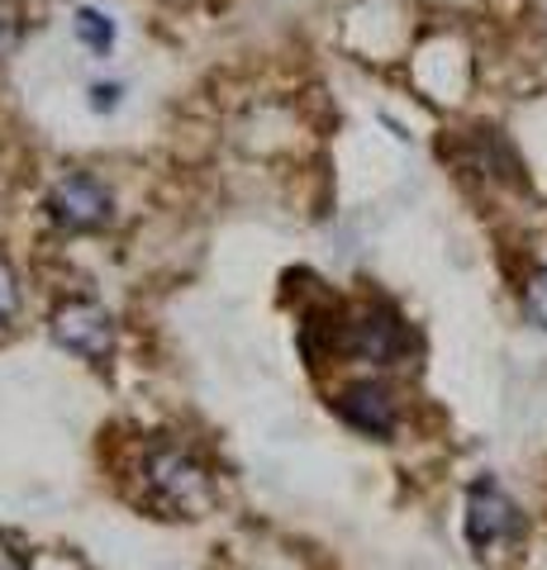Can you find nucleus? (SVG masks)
I'll list each match as a JSON object with an SVG mask.
<instances>
[{
    "instance_id": "nucleus-1",
    "label": "nucleus",
    "mask_w": 547,
    "mask_h": 570,
    "mask_svg": "<svg viewBox=\"0 0 547 570\" xmlns=\"http://www.w3.org/2000/svg\"><path fill=\"white\" fill-rule=\"evenodd\" d=\"M144 494L153 509L172 513V519H201L215 499V485H209V471L196 461V452L176 448V442H153L144 456Z\"/></svg>"
},
{
    "instance_id": "nucleus-2",
    "label": "nucleus",
    "mask_w": 547,
    "mask_h": 570,
    "mask_svg": "<svg viewBox=\"0 0 547 570\" xmlns=\"http://www.w3.org/2000/svg\"><path fill=\"white\" fill-rule=\"evenodd\" d=\"M414 352V333L404 328V318L372 299L362 309H343L339 324V356H352V362H372V366H395Z\"/></svg>"
},
{
    "instance_id": "nucleus-3",
    "label": "nucleus",
    "mask_w": 547,
    "mask_h": 570,
    "mask_svg": "<svg viewBox=\"0 0 547 570\" xmlns=\"http://www.w3.org/2000/svg\"><path fill=\"white\" fill-rule=\"evenodd\" d=\"M462 528H467L471 551H481V557H486V551H500V547L524 538V513H519L515 499L496 485V480L481 475V480H471V490H467V519H462Z\"/></svg>"
},
{
    "instance_id": "nucleus-4",
    "label": "nucleus",
    "mask_w": 547,
    "mask_h": 570,
    "mask_svg": "<svg viewBox=\"0 0 547 570\" xmlns=\"http://www.w3.org/2000/svg\"><path fill=\"white\" fill-rule=\"evenodd\" d=\"M48 219L67 228V234H96L115 219V195L105 181H96L91 171H72L62 176L48 195Z\"/></svg>"
},
{
    "instance_id": "nucleus-5",
    "label": "nucleus",
    "mask_w": 547,
    "mask_h": 570,
    "mask_svg": "<svg viewBox=\"0 0 547 570\" xmlns=\"http://www.w3.org/2000/svg\"><path fill=\"white\" fill-rule=\"evenodd\" d=\"M52 337H58V347H67L91 366H105L115 356V318L105 314L96 299H67V305H58V314H52Z\"/></svg>"
},
{
    "instance_id": "nucleus-6",
    "label": "nucleus",
    "mask_w": 547,
    "mask_h": 570,
    "mask_svg": "<svg viewBox=\"0 0 547 570\" xmlns=\"http://www.w3.org/2000/svg\"><path fill=\"white\" fill-rule=\"evenodd\" d=\"M333 414H339L352 433H362V438H391L395 423H400L395 395L381 381H352V385H343L339 395H333Z\"/></svg>"
},
{
    "instance_id": "nucleus-7",
    "label": "nucleus",
    "mask_w": 547,
    "mask_h": 570,
    "mask_svg": "<svg viewBox=\"0 0 547 570\" xmlns=\"http://www.w3.org/2000/svg\"><path fill=\"white\" fill-rule=\"evenodd\" d=\"M72 29H77V39L96 52V58H105V52L115 48V20H110L105 10L81 6V10H77V20H72Z\"/></svg>"
},
{
    "instance_id": "nucleus-8",
    "label": "nucleus",
    "mask_w": 547,
    "mask_h": 570,
    "mask_svg": "<svg viewBox=\"0 0 547 570\" xmlns=\"http://www.w3.org/2000/svg\"><path fill=\"white\" fill-rule=\"evenodd\" d=\"M524 314L534 318L538 328H547V266H538L534 276L524 285Z\"/></svg>"
},
{
    "instance_id": "nucleus-9",
    "label": "nucleus",
    "mask_w": 547,
    "mask_h": 570,
    "mask_svg": "<svg viewBox=\"0 0 547 570\" xmlns=\"http://www.w3.org/2000/svg\"><path fill=\"white\" fill-rule=\"evenodd\" d=\"M25 39V10L14 0H0V52H10Z\"/></svg>"
},
{
    "instance_id": "nucleus-10",
    "label": "nucleus",
    "mask_w": 547,
    "mask_h": 570,
    "mask_svg": "<svg viewBox=\"0 0 547 570\" xmlns=\"http://www.w3.org/2000/svg\"><path fill=\"white\" fill-rule=\"evenodd\" d=\"M14 314H20V281H14V272L0 262V328H6Z\"/></svg>"
},
{
    "instance_id": "nucleus-11",
    "label": "nucleus",
    "mask_w": 547,
    "mask_h": 570,
    "mask_svg": "<svg viewBox=\"0 0 547 570\" xmlns=\"http://www.w3.org/2000/svg\"><path fill=\"white\" fill-rule=\"evenodd\" d=\"M0 570H29L25 557H20V547L6 542V538H0Z\"/></svg>"
},
{
    "instance_id": "nucleus-12",
    "label": "nucleus",
    "mask_w": 547,
    "mask_h": 570,
    "mask_svg": "<svg viewBox=\"0 0 547 570\" xmlns=\"http://www.w3.org/2000/svg\"><path fill=\"white\" fill-rule=\"evenodd\" d=\"M91 105H96V110H115V105H119V86H91Z\"/></svg>"
}]
</instances>
